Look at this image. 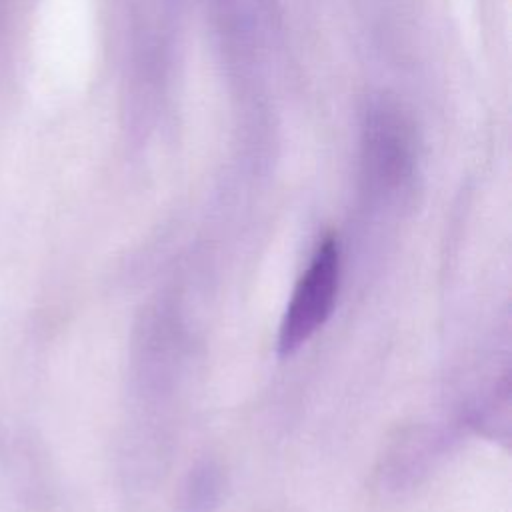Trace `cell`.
<instances>
[{"label": "cell", "instance_id": "6da1fadb", "mask_svg": "<svg viewBox=\"0 0 512 512\" xmlns=\"http://www.w3.org/2000/svg\"><path fill=\"white\" fill-rule=\"evenodd\" d=\"M340 282V250L334 238L318 244L300 276L278 332V352L288 356L308 342L330 318Z\"/></svg>", "mask_w": 512, "mask_h": 512}, {"label": "cell", "instance_id": "7a4b0ae2", "mask_svg": "<svg viewBox=\"0 0 512 512\" xmlns=\"http://www.w3.org/2000/svg\"><path fill=\"white\" fill-rule=\"evenodd\" d=\"M214 496H216V478H214L212 470L204 468V470H200V474H196L192 478L186 504L192 512H200L208 506V502L214 500Z\"/></svg>", "mask_w": 512, "mask_h": 512}]
</instances>
